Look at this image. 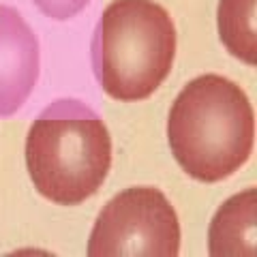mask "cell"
<instances>
[{
    "label": "cell",
    "instance_id": "cell-1",
    "mask_svg": "<svg viewBox=\"0 0 257 257\" xmlns=\"http://www.w3.org/2000/svg\"><path fill=\"white\" fill-rule=\"evenodd\" d=\"M167 142L178 165L199 182H219L253 152L255 114L246 92L223 75L191 79L172 103Z\"/></svg>",
    "mask_w": 257,
    "mask_h": 257
},
{
    "label": "cell",
    "instance_id": "cell-2",
    "mask_svg": "<svg viewBox=\"0 0 257 257\" xmlns=\"http://www.w3.org/2000/svg\"><path fill=\"white\" fill-rule=\"evenodd\" d=\"M111 167L105 122L77 99H58L32 122L26 138V170L35 189L58 206L92 197Z\"/></svg>",
    "mask_w": 257,
    "mask_h": 257
},
{
    "label": "cell",
    "instance_id": "cell-3",
    "mask_svg": "<svg viewBox=\"0 0 257 257\" xmlns=\"http://www.w3.org/2000/svg\"><path fill=\"white\" fill-rule=\"evenodd\" d=\"M92 69L111 99H148L165 82L176 58V26L155 0H114L92 37Z\"/></svg>",
    "mask_w": 257,
    "mask_h": 257
},
{
    "label": "cell",
    "instance_id": "cell-4",
    "mask_svg": "<svg viewBox=\"0 0 257 257\" xmlns=\"http://www.w3.org/2000/svg\"><path fill=\"white\" fill-rule=\"evenodd\" d=\"M86 253L88 257H178V214L159 189L131 187L103 206Z\"/></svg>",
    "mask_w": 257,
    "mask_h": 257
},
{
    "label": "cell",
    "instance_id": "cell-5",
    "mask_svg": "<svg viewBox=\"0 0 257 257\" xmlns=\"http://www.w3.org/2000/svg\"><path fill=\"white\" fill-rule=\"evenodd\" d=\"M41 50L35 30L13 7L0 5V118L13 116L39 82Z\"/></svg>",
    "mask_w": 257,
    "mask_h": 257
},
{
    "label": "cell",
    "instance_id": "cell-6",
    "mask_svg": "<svg viewBox=\"0 0 257 257\" xmlns=\"http://www.w3.org/2000/svg\"><path fill=\"white\" fill-rule=\"evenodd\" d=\"M257 193L246 189L227 199L210 225V255H257Z\"/></svg>",
    "mask_w": 257,
    "mask_h": 257
},
{
    "label": "cell",
    "instance_id": "cell-7",
    "mask_svg": "<svg viewBox=\"0 0 257 257\" xmlns=\"http://www.w3.org/2000/svg\"><path fill=\"white\" fill-rule=\"evenodd\" d=\"M255 7L257 0H219V37L231 56L246 64L257 60L255 35Z\"/></svg>",
    "mask_w": 257,
    "mask_h": 257
},
{
    "label": "cell",
    "instance_id": "cell-8",
    "mask_svg": "<svg viewBox=\"0 0 257 257\" xmlns=\"http://www.w3.org/2000/svg\"><path fill=\"white\" fill-rule=\"evenodd\" d=\"M39 11L52 20H71L73 15H77L90 0H32Z\"/></svg>",
    "mask_w": 257,
    "mask_h": 257
}]
</instances>
